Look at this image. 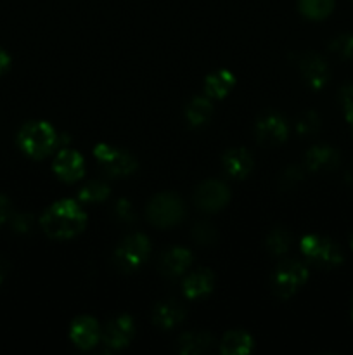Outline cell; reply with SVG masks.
Returning a JSON list of instances; mask_svg holds the SVG:
<instances>
[{"label": "cell", "mask_w": 353, "mask_h": 355, "mask_svg": "<svg viewBox=\"0 0 353 355\" xmlns=\"http://www.w3.org/2000/svg\"><path fill=\"white\" fill-rule=\"evenodd\" d=\"M93 156L100 163L104 170L113 177L130 175L137 168V162L132 155H128L123 149L113 148L107 144H99L93 149Z\"/></svg>", "instance_id": "obj_7"}, {"label": "cell", "mask_w": 353, "mask_h": 355, "mask_svg": "<svg viewBox=\"0 0 353 355\" xmlns=\"http://www.w3.org/2000/svg\"><path fill=\"white\" fill-rule=\"evenodd\" d=\"M221 162H224L225 172L230 177H235V179H244L246 175H249V172L253 168V156L242 148H235L227 151Z\"/></svg>", "instance_id": "obj_17"}, {"label": "cell", "mask_w": 353, "mask_h": 355, "mask_svg": "<svg viewBox=\"0 0 353 355\" xmlns=\"http://www.w3.org/2000/svg\"><path fill=\"white\" fill-rule=\"evenodd\" d=\"M350 125H352V128H353V120H352V121H350Z\"/></svg>", "instance_id": "obj_37"}, {"label": "cell", "mask_w": 353, "mask_h": 355, "mask_svg": "<svg viewBox=\"0 0 353 355\" xmlns=\"http://www.w3.org/2000/svg\"><path fill=\"white\" fill-rule=\"evenodd\" d=\"M266 246L273 255H284L291 246L289 232L284 231V229H275L266 239Z\"/></svg>", "instance_id": "obj_25"}, {"label": "cell", "mask_w": 353, "mask_h": 355, "mask_svg": "<svg viewBox=\"0 0 353 355\" xmlns=\"http://www.w3.org/2000/svg\"><path fill=\"white\" fill-rule=\"evenodd\" d=\"M109 196V186L100 180H93L83 186L78 193V200L82 203H99Z\"/></svg>", "instance_id": "obj_24"}, {"label": "cell", "mask_w": 353, "mask_h": 355, "mask_svg": "<svg viewBox=\"0 0 353 355\" xmlns=\"http://www.w3.org/2000/svg\"><path fill=\"white\" fill-rule=\"evenodd\" d=\"M352 318H353V305H352Z\"/></svg>", "instance_id": "obj_38"}, {"label": "cell", "mask_w": 353, "mask_h": 355, "mask_svg": "<svg viewBox=\"0 0 353 355\" xmlns=\"http://www.w3.org/2000/svg\"><path fill=\"white\" fill-rule=\"evenodd\" d=\"M339 99H341L343 110H345V116L350 123V121L353 120V83L352 85L343 87Z\"/></svg>", "instance_id": "obj_29"}, {"label": "cell", "mask_w": 353, "mask_h": 355, "mask_svg": "<svg viewBox=\"0 0 353 355\" xmlns=\"http://www.w3.org/2000/svg\"><path fill=\"white\" fill-rule=\"evenodd\" d=\"M194 241L199 243V245H211V243L217 239V231H215L213 225L210 222H199V224L194 227L192 231Z\"/></svg>", "instance_id": "obj_28"}, {"label": "cell", "mask_w": 353, "mask_h": 355, "mask_svg": "<svg viewBox=\"0 0 353 355\" xmlns=\"http://www.w3.org/2000/svg\"><path fill=\"white\" fill-rule=\"evenodd\" d=\"M9 66H10L9 54H7V52L3 51V49H0V75L7 71V69H9Z\"/></svg>", "instance_id": "obj_33"}, {"label": "cell", "mask_w": 353, "mask_h": 355, "mask_svg": "<svg viewBox=\"0 0 353 355\" xmlns=\"http://www.w3.org/2000/svg\"><path fill=\"white\" fill-rule=\"evenodd\" d=\"M346 182H348L350 186H353V166L346 172Z\"/></svg>", "instance_id": "obj_35"}, {"label": "cell", "mask_w": 353, "mask_h": 355, "mask_svg": "<svg viewBox=\"0 0 353 355\" xmlns=\"http://www.w3.org/2000/svg\"><path fill=\"white\" fill-rule=\"evenodd\" d=\"M100 335L102 333H100L99 322L93 318H89V315H82V318L75 319L71 329H69V338L82 350H89L96 347L97 342L100 340Z\"/></svg>", "instance_id": "obj_11"}, {"label": "cell", "mask_w": 353, "mask_h": 355, "mask_svg": "<svg viewBox=\"0 0 353 355\" xmlns=\"http://www.w3.org/2000/svg\"><path fill=\"white\" fill-rule=\"evenodd\" d=\"M151 252V243L144 234H132L118 245L114 262L125 272L138 269Z\"/></svg>", "instance_id": "obj_4"}, {"label": "cell", "mask_w": 353, "mask_h": 355, "mask_svg": "<svg viewBox=\"0 0 353 355\" xmlns=\"http://www.w3.org/2000/svg\"><path fill=\"white\" fill-rule=\"evenodd\" d=\"M192 263V253L185 248H172L161 257V270L165 276L176 277Z\"/></svg>", "instance_id": "obj_18"}, {"label": "cell", "mask_w": 353, "mask_h": 355, "mask_svg": "<svg viewBox=\"0 0 353 355\" xmlns=\"http://www.w3.org/2000/svg\"><path fill=\"white\" fill-rule=\"evenodd\" d=\"M10 214H12V207H10V201L6 196H0V225L6 220H9Z\"/></svg>", "instance_id": "obj_32"}, {"label": "cell", "mask_w": 353, "mask_h": 355, "mask_svg": "<svg viewBox=\"0 0 353 355\" xmlns=\"http://www.w3.org/2000/svg\"><path fill=\"white\" fill-rule=\"evenodd\" d=\"M183 318H185V307L176 300L161 302L152 312V321L161 329H172L173 326L180 324Z\"/></svg>", "instance_id": "obj_14"}, {"label": "cell", "mask_w": 353, "mask_h": 355, "mask_svg": "<svg viewBox=\"0 0 353 355\" xmlns=\"http://www.w3.org/2000/svg\"><path fill=\"white\" fill-rule=\"evenodd\" d=\"M114 215H116L118 218H121V220H125V222L134 220V210H132L130 201H128V200L118 201L116 207H114Z\"/></svg>", "instance_id": "obj_30"}, {"label": "cell", "mask_w": 353, "mask_h": 355, "mask_svg": "<svg viewBox=\"0 0 353 355\" xmlns=\"http://www.w3.org/2000/svg\"><path fill=\"white\" fill-rule=\"evenodd\" d=\"M54 172L64 182H76L85 173V162L80 153L62 148L54 159Z\"/></svg>", "instance_id": "obj_10"}, {"label": "cell", "mask_w": 353, "mask_h": 355, "mask_svg": "<svg viewBox=\"0 0 353 355\" xmlns=\"http://www.w3.org/2000/svg\"><path fill=\"white\" fill-rule=\"evenodd\" d=\"M318 127H320V120H318V114L314 113V111H307L296 121V130L300 135L315 134Z\"/></svg>", "instance_id": "obj_27"}, {"label": "cell", "mask_w": 353, "mask_h": 355, "mask_svg": "<svg viewBox=\"0 0 353 355\" xmlns=\"http://www.w3.org/2000/svg\"><path fill=\"white\" fill-rule=\"evenodd\" d=\"M301 252L310 262L320 267H336L343 262V253L339 246L331 239L320 236H305L301 239Z\"/></svg>", "instance_id": "obj_5"}, {"label": "cell", "mask_w": 353, "mask_h": 355, "mask_svg": "<svg viewBox=\"0 0 353 355\" xmlns=\"http://www.w3.org/2000/svg\"><path fill=\"white\" fill-rule=\"evenodd\" d=\"M12 227L16 232H30L31 227H33V217L31 215H16L12 218Z\"/></svg>", "instance_id": "obj_31"}, {"label": "cell", "mask_w": 353, "mask_h": 355, "mask_svg": "<svg viewBox=\"0 0 353 355\" xmlns=\"http://www.w3.org/2000/svg\"><path fill=\"white\" fill-rule=\"evenodd\" d=\"M87 215L73 200H61L42 215L40 225L44 232L55 239H69L85 229Z\"/></svg>", "instance_id": "obj_1"}, {"label": "cell", "mask_w": 353, "mask_h": 355, "mask_svg": "<svg viewBox=\"0 0 353 355\" xmlns=\"http://www.w3.org/2000/svg\"><path fill=\"white\" fill-rule=\"evenodd\" d=\"M134 335H135L134 319H132L128 314H123L111 319V321L107 322V326L104 328L100 338H102V342L106 343V347H109L111 350H118L127 347L128 343H130V340L134 338Z\"/></svg>", "instance_id": "obj_9"}, {"label": "cell", "mask_w": 353, "mask_h": 355, "mask_svg": "<svg viewBox=\"0 0 353 355\" xmlns=\"http://www.w3.org/2000/svg\"><path fill=\"white\" fill-rule=\"evenodd\" d=\"M213 114V104L208 97H194L189 103L185 110L187 121H189L192 127H199V125H204Z\"/></svg>", "instance_id": "obj_22"}, {"label": "cell", "mask_w": 353, "mask_h": 355, "mask_svg": "<svg viewBox=\"0 0 353 355\" xmlns=\"http://www.w3.org/2000/svg\"><path fill=\"white\" fill-rule=\"evenodd\" d=\"M300 69L303 73L305 80L311 89H322L329 80V68L327 62L317 54L303 55L300 62Z\"/></svg>", "instance_id": "obj_13"}, {"label": "cell", "mask_w": 353, "mask_h": 355, "mask_svg": "<svg viewBox=\"0 0 353 355\" xmlns=\"http://www.w3.org/2000/svg\"><path fill=\"white\" fill-rule=\"evenodd\" d=\"M287 123L279 114H269L256 123V139L265 146L280 144L287 139Z\"/></svg>", "instance_id": "obj_12"}, {"label": "cell", "mask_w": 353, "mask_h": 355, "mask_svg": "<svg viewBox=\"0 0 353 355\" xmlns=\"http://www.w3.org/2000/svg\"><path fill=\"white\" fill-rule=\"evenodd\" d=\"M7 270H9V263L6 262V260L0 259V283H2L3 279H6L7 276Z\"/></svg>", "instance_id": "obj_34"}, {"label": "cell", "mask_w": 353, "mask_h": 355, "mask_svg": "<svg viewBox=\"0 0 353 355\" xmlns=\"http://www.w3.org/2000/svg\"><path fill=\"white\" fill-rule=\"evenodd\" d=\"M57 134L47 121H30L17 134V144L31 158H45L57 148Z\"/></svg>", "instance_id": "obj_2"}, {"label": "cell", "mask_w": 353, "mask_h": 355, "mask_svg": "<svg viewBox=\"0 0 353 355\" xmlns=\"http://www.w3.org/2000/svg\"><path fill=\"white\" fill-rule=\"evenodd\" d=\"M235 78L228 69H220V71H215L204 80V92L208 97H213V99H221V97L227 96L230 92V89L234 87Z\"/></svg>", "instance_id": "obj_19"}, {"label": "cell", "mask_w": 353, "mask_h": 355, "mask_svg": "<svg viewBox=\"0 0 353 355\" xmlns=\"http://www.w3.org/2000/svg\"><path fill=\"white\" fill-rule=\"evenodd\" d=\"M230 200V191L227 184L221 180L210 179L206 182L199 184V187L194 193V203L203 211H217L224 208Z\"/></svg>", "instance_id": "obj_8"}, {"label": "cell", "mask_w": 353, "mask_h": 355, "mask_svg": "<svg viewBox=\"0 0 353 355\" xmlns=\"http://www.w3.org/2000/svg\"><path fill=\"white\" fill-rule=\"evenodd\" d=\"M211 343H213V338L204 331L183 333L179 338V352L183 355L203 354L210 349Z\"/></svg>", "instance_id": "obj_21"}, {"label": "cell", "mask_w": 353, "mask_h": 355, "mask_svg": "<svg viewBox=\"0 0 353 355\" xmlns=\"http://www.w3.org/2000/svg\"><path fill=\"white\" fill-rule=\"evenodd\" d=\"M253 350V338L244 331H230L224 336L220 352L224 355H248Z\"/></svg>", "instance_id": "obj_20"}, {"label": "cell", "mask_w": 353, "mask_h": 355, "mask_svg": "<svg viewBox=\"0 0 353 355\" xmlns=\"http://www.w3.org/2000/svg\"><path fill=\"white\" fill-rule=\"evenodd\" d=\"M185 215V207L179 196L172 193H161L151 200L147 207V218L158 227H172L179 224Z\"/></svg>", "instance_id": "obj_3"}, {"label": "cell", "mask_w": 353, "mask_h": 355, "mask_svg": "<svg viewBox=\"0 0 353 355\" xmlns=\"http://www.w3.org/2000/svg\"><path fill=\"white\" fill-rule=\"evenodd\" d=\"M307 279L308 270L303 263L296 262V260H284L273 274V291L277 297L289 298L296 293L298 288L303 286Z\"/></svg>", "instance_id": "obj_6"}, {"label": "cell", "mask_w": 353, "mask_h": 355, "mask_svg": "<svg viewBox=\"0 0 353 355\" xmlns=\"http://www.w3.org/2000/svg\"><path fill=\"white\" fill-rule=\"evenodd\" d=\"M339 163V155L329 146H315L305 156V165L311 172H325L336 168Z\"/></svg>", "instance_id": "obj_16"}, {"label": "cell", "mask_w": 353, "mask_h": 355, "mask_svg": "<svg viewBox=\"0 0 353 355\" xmlns=\"http://www.w3.org/2000/svg\"><path fill=\"white\" fill-rule=\"evenodd\" d=\"M331 51L341 59L353 58V35H339L331 42Z\"/></svg>", "instance_id": "obj_26"}, {"label": "cell", "mask_w": 353, "mask_h": 355, "mask_svg": "<svg viewBox=\"0 0 353 355\" xmlns=\"http://www.w3.org/2000/svg\"><path fill=\"white\" fill-rule=\"evenodd\" d=\"M213 272L210 269H199L185 277V281H183V295L190 300H197V298L210 293L213 290Z\"/></svg>", "instance_id": "obj_15"}, {"label": "cell", "mask_w": 353, "mask_h": 355, "mask_svg": "<svg viewBox=\"0 0 353 355\" xmlns=\"http://www.w3.org/2000/svg\"><path fill=\"white\" fill-rule=\"evenodd\" d=\"M350 245H352V248H353V234H352V239H350Z\"/></svg>", "instance_id": "obj_36"}, {"label": "cell", "mask_w": 353, "mask_h": 355, "mask_svg": "<svg viewBox=\"0 0 353 355\" xmlns=\"http://www.w3.org/2000/svg\"><path fill=\"white\" fill-rule=\"evenodd\" d=\"M334 9V0H300V10L310 19H324Z\"/></svg>", "instance_id": "obj_23"}]
</instances>
